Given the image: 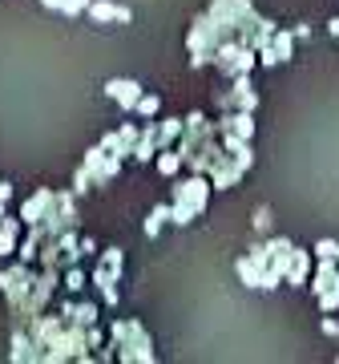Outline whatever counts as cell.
I'll list each match as a JSON object with an SVG mask.
<instances>
[{"label":"cell","mask_w":339,"mask_h":364,"mask_svg":"<svg viewBox=\"0 0 339 364\" xmlns=\"http://www.w3.org/2000/svg\"><path fill=\"white\" fill-rule=\"evenodd\" d=\"M109 340H118V360L126 364H154L157 352H154V340L138 320H113L109 324Z\"/></svg>","instance_id":"obj_1"},{"label":"cell","mask_w":339,"mask_h":364,"mask_svg":"<svg viewBox=\"0 0 339 364\" xmlns=\"http://www.w3.org/2000/svg\"><path fill=\"white\" fill-rule=\"evenodd\" d=\"M210 191H214V182H210V174H190V178L174 182V198H186V203L194 207V215H202V210H206Z\"/></svg>","instance_id":"obj_2"},{"label":"cell","mask_w":339,"mask_h":364,"mask_svg":"<svg viewBox=\"0 0 339 364\" xmlns=\"http://www.w3.org/2000/svg\"><path fill=\"white\" fill-rule=\"evenodd\" d=\"M142 93H145L142 81H133V77H109V81H105V97H113L126 114H133V109H138Z\"/></svg>","instance_id":"obj_3"},{"label":"cell","mask_w":339,"mask_h":364,"mask_svg":"<svg viewBox=\"0 0 339 364\" xmlns=\"http://www.w3.org/2000/svg\"><path fill=\"white\" fill-rule=\"evenodd\" d=\"M291 53H295V33H291V28H279V33L271 37V45L259 49V65L274 69V65H283Z\"/></svg>","instance_id":"obj_4"},{"label":"cell","mask_w":339,"mask_h":364,"mask_svg":"<svg viewBox=\"0 0 339 364\" xmlns=\"http://www.w3.org/2000/svg\"><path fill=\"white\" fill-rule=\"evenodd\" d=\"M61 316H65V324L93 328V324H97V316H101V308H97L93 299H77V296H69V299H61Z\"/></svg>","instance_id":"obj_5"},{"label":"cell","mask_w":339,"mask_h":364,"mask_svg":"<svg viewBox=\"0 0 339 364\" xmlns=\"http://www.w3.org/2000/svg\"><path fill=\"white\" fill-rule=\"evenodd\" d=\"M52 203H57V191H49V186L33 191V198H25V203H21V219H25V227H33V223L45 219V215L52 210Z\"/></svg>","instance_id":"obj_6"},{"label":"cell","mask_w":339,"mask_h":364,"mask_svg":"<svg viewBox=\"0 0 339 364\" xmlns=\"http://www.w3.org/2000/svg\"><path fill=\"white\" fill-rule=\"evenodd\" d=\"M21 231H28L21 215H16V219H13V215H4V219H0V259L16 251V243H21Z\"/></svg>","instance_id":"obj_7"},{"label":"cell","mask_w":339,"mask_h":364,"mask_svg":"<svg viewBox=\"0 0 339 364\" xmlns=\"http://www.w3.org/2000/svg\"><path fill=\"white\" fill-rule=\"evenodd\" d=\"M182 130H186L182 117H162L157 122V150H174L178 138H182Z\"/></svg>","instance_id":"obj_8"},{"label":"cell","mask_w":339,"mask_h":364,"mask_svg":"<svg viewBox=\"0 0 339 364\" xmlns=\"http://www.w3.org/2000/svg\"><path fill=\"white\" fill-rule=\"evenodd\" d=\"M307 279H311V255L295 247V255H291V267H287V284H291V287H303Z\"/></svg>","instance_id":"obj_9"},{"label":"cell","mask_w":339,"mask_h":364,"mask_svg":"<svg viewBox=\"0 0 339 364\" xmlns=\"http://www.w3.org/2000/svg\"><path fill=\"white\" fill-rule=\"evenodd\" d=\"M61 287H65L69 296H81V291L89 287V272H85L81 263H73V267H65V275H61Z\"/></svg>","instance_id":"obj_10"},{"label":"cell","mask_w":339,"mask_h":364,"mask_svg":"<svg viewBox=\"0 0 339 364\" xmlns=\"http://www.w3.org/2000/svg\"><path fill=\"white\" fill-rule=\"evenodd\" d=\"M121 166H126V158H118V154H105V162L97 166V174H93V182L97 186H109V182L121 174Z\"/></svg>","instance_id":"obj_11"},{"label":"cell","mask_w":339,"mask_h":364,"mask_svg":"<svg viewBox=\"0 0 339 364\" xmlns=\"http://www.w3.org/2000/svg\"><path fill=\"white\" fill-rule=\"evenodd\" d=\"M121 4H113V0H89V21H97V25H109V21H118Z\"/></svg>","instance_id":"obj_12"},{"label":"cell","mask_w":339,"mask_h":364,"mask_svg":"<svg viewBox=\"0 0 339 364\" xmlns=\"http://www.w3.org/2000/svg\"><path fill=\"white\" fill-rule=\"evenodd\" d=\"M235 275L243 279L247 287H259L262 284V272H259V263L250 259V255H243V259H235Z\"/></svg>","instance_id":"obj_13"},{"label":"cell","mask_w":339,"mask_h":364,"mask_svg":"<svg viewBox=\"0 0 339 364\" xmlns=\"http://www.w3.org/2000/svg\"><path fill=\"white\" fill-rule=\"evenodd\" d=\"M182 166H186V162H182V154H178V150H157V174L174 178Z\"/></svg>","instance_id":"obj_14"},{"label":"cell","mask_w":339,"mask_h":364,"mask_svg":"<svg viewBox=\"0 0 339 364\" xmlns=\"http://www.w3.org/2000/svg\"><path fill=\"white\" fill-rule=\"evenodd\" d=\"M190 219H198L194 207H190L186 198H174V203H170V223H178V227H190Z\"/></svg>","instance_id":"obj_15"},{"label":"cell","mask_w":339,"mask_h":364,"mask_svg":"<svg viewBox=\"0 0 339 364\" xmlns=\"http://www.w3.org/2000/svg\"><path fill=\"white\" fill-rule=\"evenodd\" d=\"M118 279H121V275H118V272H109V267H105L101 259L93 263V272H89V284L97 287V291H101V287H109V284H118Z\"/></svg>","instance_id":"obj_16"},{"label":"cell","mask_w":339,"mask_h":364,"mask_svg":"<svg viewBox=\"0 0 339 364\" xmlns=\"http://www.w3.org/2000/svg\"><path fill=\"white\" fill-rule=\"evenodd\" d=\"M166 223H170V207L162 203V207L150 210V219H145V235H150V239H157V231H162Z\"/></svg>","instance_id":"obj_17"},{"label":"cell","mask_w":339,"mask_h":364,"mask_svg":"<svg viewBox=\"0 0 339 364\" xmlns=\"http://www.w3.org/2000/svg\"><path fill=\"white\" fill-rule=\"evenodd\" d=\"M97 259L105 263V267H109V272H126V251L121 247H101V255H97Z\"/></svg>","instance_id":"obj_18"},{"label":"cell","mask_w":339,"mask_h":364,"mask_svg":"<svg viewBox=\"0 0 339 364\" xmlns=\"http://www.w3.org/2000/svg\"><path fill=\"white\" fill-rule=\"evenodd\" d=\"M101 146L109 150V154H118V158H133V150L126 142H121V134L118 130H109V134H101Z\"/></svg>","instance_id":"obj_19"},{"label":"cell","mask_w":339,"mask_h":364,"mask_svg":"<svg viewBox=\"0 0 339 364\" xmlns=\"http://www.w3.org/2000/svg\"><path fill=\"white\" fill-rule=\"evenodd\" d=\"M157 109H162V102H157V93H142V102H138V109L133 114L142 117V122H154Z\"/></svg>","instance_id":"obj_20"},{"label":"cell","mask_w":339,"mask_h":364,"mask_svg":"<svg viewBox=\"0 0 339 364\" xmlns=\"http://www.w3.org/2000/svg\"><path fill=\"white\" fill-rule=\"evenodd\" d=\"M105 154H109V150H105L101 142H97V146H89V150H85V158H81V166L89 170V174H97V166L105 162Z\"/></svg>","instance_id":"obj_21"},{"label":"cell","mask_w":339,"mask_h":364,"mask_svg":"<svg viewBox=\"0 0 339 364\" xmlns=\"http://www.w3.org/2000/svg\"><path fill=\"white\" fill-rule=\"evenodd\" d=\"M93 186H97V182H93V174L85 166H77L73 170V191H77V195H89Z\"/></svg>","instance_id":"obj_22"},{"label":"cell","mask_w":339,"mask_h":364,"mask_svg":"<svg viewBox=\"0 0 339 364\" xmlns=\"http://www.w3.org/2000/svg\"><path fill=\"white\" fill-rule=\"evenodd\" d=\"M250 227H255V235H271V207L255 210V215H250Z\"/></svg>","instance_id":"obj_23"},{"label":"cell","mask_w":339,"mask_h":364,"mask_svg":"<svg viewBox=\"0 0 339 364\" xmlns=\"http://www.w3.org/2000/svg\"><path fill=\"white\" fill-rule=\"evenodd\" d=\"M121 142H126V146H130V150H133V146H138V138H142V126H133V122H126V126H121Z\"/></svg>","instance_id":"obj_24"},{"label":"cell","mask_w":339,"mask_h":364,"mask_svg":"<svg viewBox=\"0 0 339 364\" xmlns=\"http://www.w3.org/2000/svg\"><path fill=\"white\" fill-rule=\"evenodd\" d=\"M65 16H81V13H89V0H65V9H61Z\"/></svg>","instance_id":"obj_25"},{"label":"cell","mask_w":339,"mask_h":364,"mask_svg":"<svg viewBox=\"0 0 339 364\" xmlns=\"http://www.w3.org/2000/svg\"><path fill=\"white\" fill-rule=\"evenodd\" d=\"M319 255H339V243L335 239H319V243H315V259H319Z\"/></svg>","instance_id":"obj_26"},{"label":"cell","mask_w":339,"mask_h":364,"mask_svg":"<svg viewBox=\"0 0 339 364\" xmlns=\"http://www.w3.org/2000/svg\"><path fill=\"white\" fill-rule=\"evenodd\" d=\"M101 247H97V239H81V259H97Z\"/></svg>","instance_id":"obj_27"},{"label":"cell","mask_w":339,"mask_h":364,"mask_svg":"<svg viewBox=\"0 0 339 364\" xmlns=\"http://www.w3.org/2000/svg\"><path fill=\"white\" fill-rule=\"evenodd\" d=\"M118 284H109V287H101V304H105V308H113V304H118Z\"/></svg>","instance_id":"obj_28"},{"label":"cell","mask_w":339,"mask_h":364,"mask_svg":"<svg viewBox=\"0 0 339 364\" xmlns=\"http://www.w3.org/2000/svg\"><path fill=\"white\" fill-rule=\"evenodd\" d=\"M323 332H327V336H339V320H335L331 312L323 316Z\"/></svg>","instance_id":"obj_29"},{"label":"cell","mask_w":339,"mask_h":364,"mask_svg":"<svg viewBox=\"0 0 339 364\" xmlns=\"http://www.w3.org/2000/svg\"><path fill=\"white\" fill-rule=\"evenodd\" d=\"M9 198H13V182L0 178V203H9Z\"/></svg>","instance_id":"obj_30"},{"label":"cell","mask_w":339,"mask_h":364,"mask_svg":"<svg viewBox=\"0 0 339 364\" xmlns=\"http://www.w3.org/2000/svg\"><path fill=\"white\" fill-rule=\"evenodd\" d=\"M45 9H52V13H61V9H65V0H45Z\"/></svg>","instance_id":"obj_31"},{"label":"cell","mask_w":339,"mask_h":364,"mask_svg":"<svg viewBox=\"0 0 339 364\" xmlns=\"http://www.w3.org/2000/svg\"><path fill=\"white\" fill-rule=\"evenodd\" d=\"M37 4H45V0H37Z\"/></svg>","instance_id":"obj_32"}]
</instances>
